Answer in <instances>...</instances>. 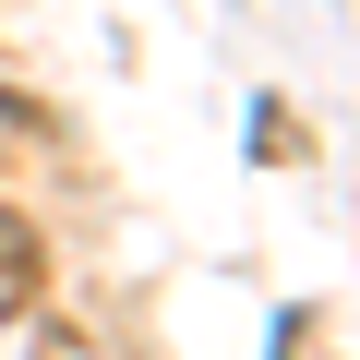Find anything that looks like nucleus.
Wrapping results in <instances>:
<instances>
[{"instance_id":"1","label":"nucleus","mask_w":360,"mask_h":360,"mask_svg":"<svg viewBox=\"0 0 360 360\" xmlns=\"http://www.w3.org/2000/svg\"><path fill=\"white\" fill-rule=\"evenodd\" d=\"M49 312V240L25 205H0V324H37Z\"/></svg>"}]
</instances>
